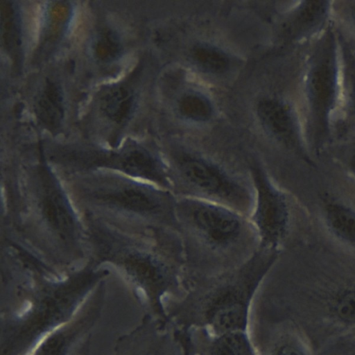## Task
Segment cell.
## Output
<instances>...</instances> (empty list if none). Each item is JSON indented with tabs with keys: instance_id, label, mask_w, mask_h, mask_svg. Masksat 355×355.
I'll use <instances>...</instances> for the list:
<instances>
[{
	"instance_id": "cell-1",
	"label": "cell",
	"mask_w": 355,
	"mask_h": 355,
	"mask_svg": "<svg viewBox=\"0 0 355 355\" xmlns=\"http://www.w3.org/2000/svg\"><path fill=\"white\" fill-rule=\"evenodd\" d=\"M173 214L197 240L218 253L238 248L249 230L241 213L194 196H182L175 200Z\"/></svg>"
},
{
	"instance_id": "cell-2",
	"label": "cell",
	"mask_w": 355,
	"mask_h": 355,
	"mask_svg": "<svg viewBox=\"0 0 355 355\" xmlns=\"http://www.w3.org/2000/svg\"><path fill=\"white\" fill-rule=\"evenodd\" d=\"M177 175L194 196L209 200L241 214L251 212L254 194L234 173L220 165L195 155L176 161Z\"/></svg>"
},
{
	"instance_id": "cell-3",
	"label": "cell",
	"mask_w": 355,
	"mask_h": 355,
	"mask_svg": "<svg viewBox=\"0 0 355 355\" xmlns=\"http://www.w3.org/2000/svg\"><path fill=\"white\" fill-rule=\"evenodd\" d=\"M250 175L254 191L250 224L258 236L260 249L273 250L286 230V201L261 167L252 166Z\"/></svg>"
},
{
	"instance_id": "cell-4",
	"label": "cell",
	"mask_w": 355,
	"mask_h": 355,
	"mask_svg": "<svg viewBox=\"0 0 355 355\" xmlns=\"http://www.w3.org/2000/svg\"><path fill=\"white\" fill-rule=\"evenodd\" d=\"M101 107L105 114L118 123L127 122L135 107L132 91L123 85L107 90L101 96Z\"/></svg>"
},
{
	"instance_id": "cell-5",
	"label": "cell",
	"mask_w": 355,
	"mask_h": 355,
	"mask_svg": "<svg viewBox=\"0 0 355 355\" xmlns=\"http://www.w3.org/2000/svg\"><path fill=\"white\" fill-rule=\"evenodd\" d=\"M35 112L39 119L51 129L57 128L62 121L64 107L60 87L48 81L36 101Z\"/></svg>"
},
{
	"instance_id": "cell-6",
	"label": "cell",
	"mask_w": 355,
	"mask_h": 355,
	"mask_svg": "<svg viewBox=\"0 0 355 355\" xmlns=\"http://www.w3.org/2000/svg\"><path fill=\"white\" fill-rule=\"evenodd\" d=\"M325 218L330 230L341 239L355 244V212L337 203L327 205Z\"/></svg>"
},
{
	"instance_id": "cell-7",
	"label": "cell",
	"mask_w": 355,
	"mask_h": 355,
	"mask_svg": "<svg viewBox=\"0 0 355 355\" xmlns=\"http://www.w3.org/2000/svg\"><path fill=\"white\" fill-rule=\"evenodd\" d=\"M1 33L6 48L17 50L21 44V27L18 12L11 2H5L1 11Z\"/></svg>"
},
{
	"instance_id": "cell-8",
	"label": "cell",
	"mask_w": 355,
	"mask_h": 355,
	"mask_svg": "<svg viewBox=\"0 0 355 355\" xmlns=\"http://www.w3.org/2000/svg\"><path fill=\"white\" fill-rule=\"evenodd\" d=\"M263 119L271 131L282 139L291 135L292 121L287 110L281 105H266L263 107ZM262 111V110H261Z\"/></svg>"
},
{
	"instance_id": "cell-9",
	"label": "cell",
	"mask_w": 355,
	"mask_h": 355,
	"mask_svg": "<svg viewBox=\"0 0 355 355\" xmlns=\"http://www.w3.org/2000/svg\"><path fill=\"white\" fill-rule=\"evenodd\" d=\"M92 46L95 56L103 62L116 60L120 55L122 49L116 34L105 29L97 33Z\"/></svg>"
},
{
	"instance_id": "cell-10",
	"label": "cell",
	"mask_w": 355,
	"mask_h": 355,
	"mask_svg": "<svg viewBox=\"0 0 355 355\" xmlns=\"http://www.w3.org/2000/svg\"><path fill=\"white\" fill-rule=\"evenodd\" d=\"M182 107L185 114L196 119L207 117L210 111L207 102L198 96H187Z\"/></svg>"
},
{
	"instance_id": "cell-11",
	"label": "cell",
	"mask_w": 355,
	"mask_h": 355,
	"mask_svg": "<svg viewBox=\"0 0 355 355\" xmlns=\"http://www.w3.org/2000/svg\"><path fill=\"white\" fill-rule=\"evenodd\" d=\"M198 62L209 69H220L225 66L226 61L223 55L218 52L207 48L199 49L195 55Z\"/></svg>"
},
{
	"instance_id": "cell-12",
	"label": "cell",
	"mask_w": 355,
	"mask_h": 355,
	"mask_svg": "<svg viewBox=\"0 0 355 355\" xmlns=\"http://www.w3.org/2000/svg\"><path fill=\"white\" fill-rule=\"evenodd\" d=\"M66 322H62L53 327L51 330L42 333L37 340L35 341L34 345L24 354V355H35L37 350L40 348L42 344L51 336L54 332L63 327Z\"/></svg>"
},
{
	"instance_id": "cell-13",
	"label": "cell",
	"mask_w": 355,
	"mask_h": 355,
	"mask_svg": "<svg viewBox=\"0 0 355 355\" xmlns=\"http://www.w3.org/2000/svg\"><path fill=\"white\" fill-rule=\"evenodd\" d=\"M33 304L29 300H25L17 312L18 318H22L26 315L32 309Z\"/></svg>"
},
{
	"instance_id": "cell-14",
	"label": "cell",
	"mask_w": 355,
	"mask_h": 355,
	"mask_svg": "<svg viewBox=\"0 0 355 355\" xmlns=\"http://www.w3.org/2000/svg\"><path fill=\"white\" fill-rule=\"evenodd\" d=\"M136 292L141 301L146 302L148 300L147 293L142 287H138L136 290Z\"/></svg>"
},
{
	"instance_id": "cell-15",
	"label": "cell",
	"mask_w": 355,
	"mask_h": 355,
	"mask_svg": "<svg viewBox=\"0 0 355 355\" xmlns=\"http://www.w3.org/2000/svg\"><path fill=\"white\" fill-rule=\"evenodd\" d=\"M206 330L210 338H214L216 336V331L212 325L207 324L206 326Z\"/></svg>"
},
{
	"instance_id": "cell-16",
	"label": "cell",
	"mask_w": 355,
	"mask_h": 355,
	"mask_svg": "<svg viewBox=\"0 0 355 355\" xmlns=\"http://www.w3.org/2000/svg\"><path fill=\"white\" fill-rule=\"evenodd\" d=\"M350 166L352 171L355 174V156L352 159Z\"/></svg>"
},
{
	"instance_id": "cell-17",
	"label": "cell",
	"mask_w": 355,
	"mask_h": 355,
	"mask_svg": "<svg viewBox=\"0 0 355 355\" xmlns=\"http://www.w3.org/2000/svg\"><path fill=\"white\" fill-rule=\"evenodd\" d=\"M254 355H261V353H260L259 350L257 348H254Z\"/></svg>"
},
{
	"instance_id": "cell-18",
	"label": "cell",
	"mask_w": 355,
	"mask_h": 355,
	"mask_svg": "<svg viewBox=\"0 0 355 355\" xmlns=\"http://www.w3.org/2000/svg\"><path fill=\"white\" fill-rule=\"evenodd\" d=\"M353 101H354V104L355 105V84H354V89H353Z\"/></svg>"
},
{
	"instance_id": "cell-19",
	"label": "cell",
	"mask_w": 355,
	"mask_h": 355,
	"mask_svg": "<svg viewBox=\"0 0 355 355\" xmlns=\"http://www.w3.org/2000/svg\"><path fill=\"white\" fill-rule=\"evenodd\" d=\"M352 17L354 18V21H355V7L352 10Z\"/></svg>"
},
{
	"instance_id": "cell-20",
	"label": "cell",
	"mask_w": 355,
	"mask_h": 355,
	"mask_svg": "<svg viewBox=\"0 0 355 355\" xmlns=\"http://www.w3.org/2000/svg\"><path fill=\"white\" fill-rule=\"evenodd\" d=\"M195 355H200V354H195Z\"/></svg>"
}]
</instances>
